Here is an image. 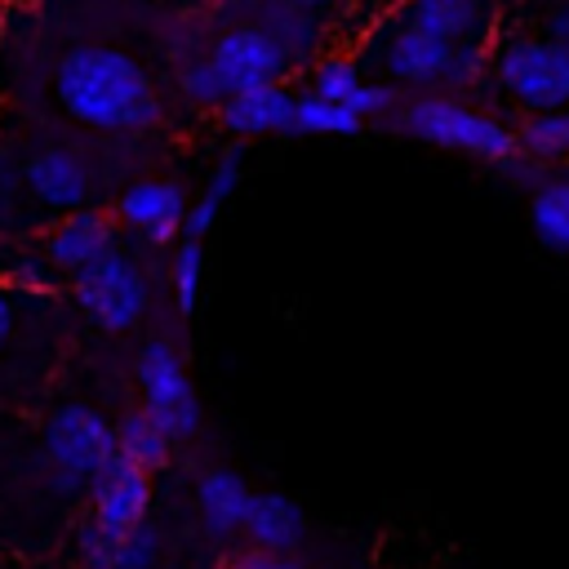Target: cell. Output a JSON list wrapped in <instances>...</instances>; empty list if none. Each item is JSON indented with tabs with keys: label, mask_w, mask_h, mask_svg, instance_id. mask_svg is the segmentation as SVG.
<instances>
[{
	"label": "cell",
	"mask_w": 569,
	"mask_h": 569,
	"mask_svg": "<svg viewBox=\"0 0 569 569\" xmlns=\"http://www.w3.org/2000/svg\"><path fill=\"white\" fill-rule=\"evenodd\" d=\"M58 102L93 129H151L160 120V98L138 58L111 44H80L58 62Z\"/></svg>",
	"instance_id": "6da1fadb"
},
{
	"label": "cell",
	"mask_w": 569,
	"mask_h": 569,
	"mask_svg": "<svg viewBox=\"0 0 569 569\" xmlns=\"http://www.w3.org/2000/svg\"><path fill=\"white\" fill-rule=\"evenodd\" d=\"M400 124L418 142H431V147H445V151H462V156H476V160H493V164H507L520 151L516 133L507 124H498L493 116H480V111H471V107H462L458 98H445V93L413 98L405 107Z\"/></svg>",
	"instance_id": "7a4b0ae2"
},
{
	"label": "cell",
	"mask_w": 569,
	"mask_h": 569,
	"mask_svg": "<svg viewBox=\"0 0 569 569\" xmlns=\"http://www.w3.org/2000/svg\"><path fill=\"white\" fill-rule=\"evenodd\" d=\"M493 76L533 116L538 111L569 107V53H560L547 36L542 40L538 36L507 40L498 49V58H493Z\"/></svg>",
	"instance_id": "3957f363"
},
{
	"label": "cell",
	"mask_w": 569,
	"mask_h": 569,
	"mask_svg": "<svg viewBox=\"0 0 569 569\" xmlns=\"http://www.w3.org/2000/svg\"><path fill=\"white\" fill-rule=\"evenodd\" d=\"M71 289H76V302L84 307V316L111 333L133 329L147 311V280L138 271V262L124 258L120 249H111L98 262H89L84 271H76Z\"/></svg>",
	"instance_id": "277c9868"
},
{
	"label": "cell",
	"mask_w": 569,
	"mask_h": 569,
	"mask_svg": "<svg viewBox=\"0 0 569 569\" xmlns=\"http://www.w3.org/2000/svg\"><path fill=\"white\" fill-rule=\"evenodd\" d=\"M138 387H142V409L169 431V440L196 436L200 400H196V387L169 342H147L138 351Z\"/></svg>",
	"instance_id": "5b68a950"
},
{
	"label": "cell",
	"mask_w": 569,
	"mask_h": 569,
	"mask_svg": "<svg viewBox=\"0 0 569 569\" xmlns=\"http://www.w3.org/2000/svg\"><path fill=\"white\" fill-rule=\"evenodd\" d=\"M44 453L53 471L89 485V476L116 453V427L89 405H62L44 422Z\"/></svg>",
	"instance_id": "8992f818"
},
{
	"label": "cell",
	"mask_w": 569,
	"mask_h": 569,
	"mask_svg": "<svg viewBox=\"0 0 569 569\" xmlns=\"http://www.w3.org/2000/svg\"><path fill=\"white\" fill-rule=\"evenodd\" d=\"M209 62L222 76L227 93H244L258 84H280V76L289 71L293 58L284 53V44L267 27H231L218 36Z\"/></svg>",
	"instance_id": "52a82bcc"
},
{
	"label": "cell",
	"mask_w": 569,
	"mask_h": 569,
	"mask_svg": "<svg viewBox=\"0 0 569 569\" xmlns=\"http://www.w3.org/2000/svg\"><path fill=\"white\" fill-rule=\"evenodd\" d=\"M89 498H93V525L107 533H129L147 520L151 507V471L129 462L124 453H111L93 476H89Z\"/></svg>",
	"instance_id": "ba28073f"
},
{
	"label": "cell",
	"mask_w": 569,
	"mask_h": 569,
	"mask_svg": "<svg viewBox=\"0 0 569 569\" xmlns=\"http://www.w3.org/2000/svg\"><path fill=\"white\" fill-rule=\"evenodd\" d=\"M187 196H182V187L178 182H164V178H142V182H133L124 196H120V204H116V213L124 218V227H133L138 236H147L151 244H169V240H178V231H182V222H187Z\"/></svg>",
	"instance_id": "9c48e42d"
},
{
	"label": "cell",
	"mask_w": 569,
	"mask_h": 569,
	"mask_svg": "<svg viewBox=\"0 0 569 569\" xmlns=\"http://www.w3.org/2000/svg\"><path fill=\"white\" fill-rule=\"evenodd\" d=\"M382 67L391 71L396 84H413V89H431V84H445L449 76V62H453V44L418 31V27H396L387 36V44L378 49Z\"/></svg>",
	"instance_id": "30bf717a"
},
{
	"label": "cell",
	"mask_w": 569,
	"mask_h": 569,
	"mask_svg": "<svg viewBox=\"0 0 569 569\" xmlns=\"http://www.w3.org/2000/svg\"><path fill=\"white\" fill-rule=\"evenodd\" d=\"M111 249H116V222L107 213H98V209L67 213L44 240V258L53 262V271H67V276L84 271L89 262H98Z\"/></svg>",
	"instance_id": "8fae6325"
},
{
	"label": "cell",
	"mask_w": 569,
	"mask_h": 569,
	"mask_svg": "<svg viewBox=\"0 0 569 569\" xmlns=\"http://www.w3.org/2000/svg\"><path fill=\"white\" fill-rule=\"evenodd\" d=\"M22 182L27 191L44 204V209H62V213H76L84 209V196H89V169L80 156L62 151V147H44L27 160L22 169Z\"/></svg>",
	"instance_id": "7c38bea8"
},
{
	"label": "cell",
	"mask_w": 569,
	"mask_h": 569,
	"mask_svg": "<svg viewBox=\"0 0 569 569\" xmlns=\"http://www.w3.org/2000/svg\"><path fill=\"white\" fill-rule=\"evenodd\" d=\"M227 133L236 138H258V133H293V93L280 84H258L244 93H231L218 107Z\"/></svg>",
	"instance_id": "4fadbf2b"
},
{
	"label": "cell",
	"mask_w": 569,
	"mask_h": 569,
	"mask_svg": "<svg viewBox=\"0 0 569 569\" xmlns=\"http://www.w3.org/2000/svg\"><path fill=\"white\" fill-rule=\"evenodd\" d=\"M80 556L89 569H156L160 533L147 520L129 533H107L102 525L84 520L80 525Z\"/></svg>",
	"instance_id": "5bb4252c"
},
{
	"label": "cell",
	"mask_w": 569,
	"mask_h": 569,
	"mask_svg": "<svg viewBox=\"0 0 569 569\" xmlns=\"http://www.w3.org/2000/svg\"><path fill=\"white\" fill-rule=\"evenodd\" d=\"M244 533H249V542H253L258 551H267V556H289V551L302 542V533H307V516H302V507H298L289 493L262 489V493H253V502H249Z\"/></svg>",
	"instance_id": "9a60e30c"
},
{
	"label": "cell",
	"mask_w": 569,
	"mask_h": 569,
	"mask_svg": "<svg viewBox=\"0 0 569 569\" xmlns=\"http://www.w3.org/2000/svg\"><path fill=\"white\" fill-rule=\"evenodd\" d=\"M249 502H253V489L236 471H204L196 485V507L213 538L240 533L249 520Z\"/></svg>",
	"instance_id": "2e32d148"
},
{
	"label": "cell",
	"mask_w": 569,
	"mask_h": 569,
	"mask_svg": "<svg viewBox=\"0 0 569 569\" xmlns=\"http://www.w3.org/2000/svg\"><path fill=\"white\" fill-rule=\"evenodd\" d=\"M405 27H418L445 44H467V40H480L485 9L480 0H409Z\"/></svg>",
	"instance_id": "e0dca14e"
},
{
	"label": "cell",
	"mask_w": 569,
	"mask_h": 569,
	"mask_svg": "<svg viewBox=\"0 0 569 569\" xmlns=\"http://www.w3.org/2000/svg\"><path fill=\"white\" fill-rule=\"evenodd\" d=\"M169 449H173L169 431L147 409H133L116 422V453H124L129 462H138L147 471H160L169 462Z\"/></svg>",
	"instance_id": "ac0fdd59"
},
{
	"label": "cell",
	"mask_w": 569,
	"mask_h": 569,
	"mask_svg": "<svg viewBox=\"0 0 569 569\" xmlns=\"http://www.w3.org/2000/svg\"><path fill=\"white\" fill-rule=\"evenodd\" d=\"M236 187H240V151H227V156L213 164V173H209V182H204V196L187 209L182 240H204L209 227H213V218H218V209L227 204V196H231Z\"/></svg>",
	"instance_id": "d6986e66"
},
{
	"label": "cell",
	"mask_w": 569,
	"mask_h": 569,
	"mask_svg": "<svg viewBox=\"0 0 569 569\" xmlns=\"http://www.w3.org/2000/svg\"><path fill=\"white\" fill-rule=\"evenodd\" d=\"M529 222H533V236L556 249V253H569V182L556 178V182H542L529 200Z\"/></svg>",
	"instance_id": "ffe728a7"
},
{
	"label": "cell",
	"mask_w": 569,
	"mask_h": 569,
	"mask_svg": "<svg viewBox=\"0 0 569 569\" xmlns=\"http://www.w3.org/2000/svg\"><path fill=\"white\" fill-rule=\"evenodd\" d=\"M516 147L529 160H565L569 156V107L538 111L516 129Z\"/></svg>",
	"instance_id": "44dd1931"
},
{
	"label": "cell",
	"mask_w": 569,
	"mask_h": 569,
	"mask_svg": "<svg viewBox=\"0 0 569 569\" xmlns=\"http://www.w3.org/2000/svg\"><path fill=\"white\" fill-rule=\"evenodd\" d=\"M360 116L342 102H329L320 93H302L293 98V133H329V138H351L360 133Z\"/></svg>",
	"instance_id": "7402d4cb"
},
{
	"label": "cell",
	"mask_w": 569,
	"mask_h": 569,
	"mask_svg": "<svg viewBox=\"0 0 569 569\" xmlns=\"http://www.w3.org/2000/svg\"><path fill=\"white\" fill-rule=\"evenodd\" d=\"M267 31L284 44L289 58H307L316 49V18L307 9L284 4V0H271L267 4Z\"/></svg>",
	"instance_id": "603a6c76"
},
{
	"label": "cell",
	"mask_w": 569,
	"mask_h": 569,
	"mask_svg": "<svg viewBox=\"0 0 569 569\" xmlns=\"http://www.w3.org/2000/svg\"><path fill=\"white\" fill-rule=\"evenodd\" d=\"M200 276H204V249H200V240H182V244L173 249V267H169L178 311H196V298H200Z\"/></svg>",
	"instance_id": "cb8c5ba5"
},
{
	"label": "cell",
	"mask_w": 569,
	"mask_h": 569,
	"mask_svg": "<svg viewBox=\"0 0 569 569\" xmlns=\"http://www.w3.org/2000/svg\"><path fill=\"white\" fill-rule=\"evenodd\" d=\"M360 84H365V76H360V67H356L351 58H320V62H316V84H311V93H320V98L347 107V98H351Z\"/></svg>",
	"instance_id": "d4e9b609"
},
{
	"label": "cell",
	"mask_w": 569,
	"mask_h": 569,
	"mask_svg": "<svg viewBox=\"0 0 569 569\" xmlns=\"http://www.w3.org/2000/svg\"><path fill=\"white\" fill-rule=\"evenodd\" d=\"M178 84H182V93L191 98V102H200V107H222L231 93H227V84H222V76L213 71V62L209 58H200V62H187L182 71H178Z\"/></svg>",
	"instance_id": "484cf974"
},
{
	"label": "cell",
	"mask_w": 569,
	"mask_h": 569,
	"mask_svg": "<svg viewBox=\"0 0 569 569\" xmlns=\"http://www.w3.org/2000/svg\"><path fill=\"white\" fill-rule=\"evenodd\" d=\"M485 44L480 40H467V44H453V62H449V76H445V84H453V89H467V84H476L480 80V71H485Z\"/></svg>",
	"instance_id": "4316f807"
},
{
	"label": "cell",
	"mask_w": 569,
	"mask_h": 569,
	"mask_svg": "<svg viewBox=\"0 0 569 569\" xmlns=\"http://www.w3.org/2000/svg\"><path fill=\"white\" fill-rule=\"evenodd\" d=\"M396 102H400L396 84H369V80H365V84H360V89L347 98V107H351L360 120H365V116H382V111H391Z\"/></svg>",
	"instance_id": "83f0119b"
},
{
	"label": "cell",
	"mask_w": 569,
	"mask_h": 569,
	"mask_svg": "<svg viewBox=\"0 0 569 569\" xmlns=\"http://www.w3.org/2000/svg\"><path fill=\"white\" fill-rule=\"evenodd\" d=\"M9 276L18 289H53V262L49 258H18Z\"/></svg>",
	"instance_id": "f1b7e54d"
},
{
	"label": "cell",
	"mask_w": 569,
	"mask_h": 569,
	"mask_svg": "<svg viewBox=\"0 0 569 569\" xmlns=\"http://www.w3.org/2000/svg\"><path fill=\"white\" fill-rule=\"evenodd\" d=\"M18 169H9L4 160H0V227L4 222H13V213H18Z\"/></svg>",
	"instance_id": "f546056e"
},
{
	"label": "cell",
	"mask_w": 569,
	"mask_h": 569,
	"mask_svg": "<svg viewBox=\"0 0 569 569\" xmlns=\"http://www.w3.org/2000/svg\"><path fill=\"white\" fill-rule=\"evenodd\" d=\"M547 40H551L560 53H569V4H560V9L551 13V22H547Z\"/></svg>",
	"instance_id": "4dcf8cb0"
},
{
	"label": "cell",
	"mask_w": 569,
	"mask_h": 569,
	"mask_svg": "<svg viewBox=\"0 0 569 569\" xmlns=\"http://www.w3.org/2000/svg\"><path fill=\"white\" fill-rule=\"evenodd\" d=\"M227 569H276V556H267V551H240V556H231L227 560Z\"/></svg>",
	"instance_id": "1f68e13d"
},
{
	"label": "cell",
	"mask_w": 569,
	"mask_h": 569,
	"mask_svg": "<svg viewBox=\"0 0 569 569\" xmlns=\"http://www.w3.org/2000/svg\"><path fill=\"white\" fill-rule=\"evenodd\" d=\"M9 333H13V298H9V289L0 284V347H4Z\"/></svg>",
	"instance_id": "d6a6232c"
},
{
	"label": "cell",
	"mask_w": 569,
	"mask_h": 569,
	"mask_svg": "<svg viewBox=\"0 0 569 569\" xmlns=\"http://www.w3.org/2000/svg\"><path fill=\"white\" fill-rule=\"evenodd\" d=\"M284 4H293V9H307V13H320V9H329V4H338V0H284Z\"/></svg>",
	"instance_id": "836d02e7"
},
{
	"label": "cell",
	"mask_w": 569,
	"mask_h": 569,
	"mask_svg": "<svg viewBox=\"0 0 569 569\" xmlns=\"http://www.w3.org/2000/svg\"><path fill=\"white\" fill-rule=\"evenodd\" d=\"M276 569H307V565H298V560H289V556H280V560H276Z\"/></svg>",
	"instance_id": "e575fe53"
}]
</instances>
